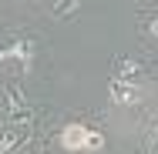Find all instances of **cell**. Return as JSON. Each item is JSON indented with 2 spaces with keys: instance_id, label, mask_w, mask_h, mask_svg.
<instances>
[{
  "instance_id": "cell-1",
  "label": "cell",
  "mask_w": 158,
  "mask_h": 154,
  "mask_svg": "<svg viewBox=\"0 0 158 154\" xmlns=\"http://www.w3.org/2000/svg\"><path fill=\"white\" fill-rule=\"evenodd\" d=\"M57 141H61L64 151H71V154H94V151L104 148V134L101 131H91L88 124H77V121L64 124Z\"/></svg>"
},
{
  "instance_id": "cell-2",
  "label": "cell",
  "mask_w": 158,
  "mask_h": 154,
  "mask_svg": "<svg viewBox=\"0 0 158 154\" xmlns=\"http://www.w3.org/2000/svg\"><path fill=\"white\" fill-rule=\"evenodd\" d=\"M3 61H20L24 70H31V67H34V44H31V40H14L10 47L0 50V64H3Z\"/></svg>"
},
{
  "instance_id": "cell-3",
  "label": "cell",
  "mask_w": 158,
  "mask_h": 154,
  "mask_svg": "<svg viewBox=\"0 0 158 154\" xmlns=\"http://www.w3.org/2000/svg\"><path fill=\"white\" fill-rule=\"evenodd\" d=\"M108 94H111V101H114V104H121V107L138 104V101H141V87H138V84H125V81H111Z\"/></svg>"
},
{
  "instance_id": "cell-4",
  "label": "cell",
  "mask_w": 158,
  "mask_h": 154,
  "mask_svg": "<svg viewBox=\"0 0 158 154\" xmlns=\"http://www.w3.org/2000/svg\"><path fill=\"white\" fill-rule=\"evenodd\" d=\"M138 70H141V64L138 61H114V74H111V81H125V84H135V77H138Z\"/></svg>"
},
{
  "instance_id": "cell-5",
  "label": "cell",
  "mask_w": 158,
  "mask_h": 154,
  "mask_svg": "<svg viewBox=\"0 0 158 154\" xmlns=\"http://www.w3.org/2000/svg\"><path fill=\"white\" fill-rule=\"evenodd\" d=\"M77 10H81V3H77V0H61V3H54V7H51V17H54V20H67V17H74Z\"/></svg>"
},
{
  "instance_id": "cell-6",
  "label": "cell",
  "mask_w": 158,
  "mask_h": 154,
  "mask_svg": "<svg viewBox=\"0 0 158 154\" xmlns=\"http://www.w3.org/2000/svg\"><path fill=\"white\" fill-rule=\"evenodd\" d=\"M17 144H20V131H14V134H0V154H10Z\"/></svg>"
},
{
  "instance_id": "cell-7",
  "label": "cell",
  "mask_w": 158,
  "mask_h": 154,
  "mask_svg": "<svg viewBox=\"0 0 158 154\" xmlns=\"http://www.w3.org/2000/svg\"><path fill=\"white\" fill-rule=\"evenodd\" d=\"M148 34H152V37H158V14L148 20Z\"/></svg>"
}]
</instances>
